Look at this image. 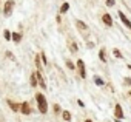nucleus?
<instances>
[{
    "mask_svg": "<svg viewBox=\"0 0 131 122\" xmlns=\"http://www.w3.org/2000/svg\"><path fill=\"white\" fill-rule=\"evenodd\" d=\"M36 100H37V105H39V111L42 114H46V111H48V102H46L45 96L42 93H37L36 94Z\"/></svg>",
    "mask_w": 131,
    "mask_h": 122,
    "instance_id": "1",
    "label": "nucleus"
},
{
    "mask_svg": "<svg viewBox=\"0 0 131 122\" xmlns=\"http://www.w3.org/2000/svg\"><path fill=\"white\" fill-rule=\"evenodd\" d=\"M13 11H14V0H6V3L3 6V14L6 17H9L13 14Z\"/></svg>",
    "mask_w": 131,
    "mask_h": 122,
    "instance_id": "2",
    "label": "nucleus"
},
{
    "mask_svg": "<svg viewBox=\"0 0 131 122\" xmlns=\"http://www.w3.org/2000/svg\"><path fill=\"white\" fill-rule=\"evenodd\" d=\"M77 68H79V74L82 79L86 77V71H85V64H83V60H77Z\"/></svg>",
    "mask_w": 131,
    "mask_h": 122,
    "instance_id": "3",
    "label": "nucleus"
},
{
    "mask_svg": "<svg viewBox=\"0 0 131 122\" xmlns=\"http://www.w3.org/2000/svg\"><path fill=\"white\" fill-rule=\"evenodd\" d=\"M114 116H116V119H122L125 114H123V111H122V107H120V104H116V107H114Z\"/></svg>",
    "mask_w": 131,
    "mask_h": 122,
    "instance_id": "4",
    "label": "nucleus"
},
{
    "mask_svg": "<svg viewBox=\"0 0 131 122\" xmlns=\"http://www.w3.org/2000/svg\"><path fill=\"white\" fill-rule=\"evenodd\" d=\"M20 111H22V114H31V107H29V104H28V102H22Z\"/></svg>",
    "mask_w": 131,
    "mask_h": 122,
    "instance_id": "5",
    "label": "nucleus"
},
{
    "mask_svg": "<svg viewBox=\"0 0 131 122\" xmlns=\"http://www.w3.org/2000/svg\"><path fill=\"white\" fill-rule=\"evenodd\" d=\"M119 17H120V20L123 22V25H125V26H126L128 29H131V22H129V20L126 19V16H125V14H123L122 11H119Z\"/></svg>",
    "mask_w": 131,
    "mask_h": 122,
    "instance_id": "6",
    "label": "nucleus"
},
{
    "mask_svg": "<svg viewBox=\"0 0 131 122\" xmlns=\"http://www.w3.org/2000/svg\"><path fill=\"white\" fill-rule=\"evenodd\" d=\"M102 20H103V23H105L106 26H113V19H111L110 14H103V16H102Z\"/></svg>",
    "mask_w": 131,
    "mask_h": 122,
    "instance_id": "7",
    "label": "nucleus"
},
{
    "mask_svg": "<svg viewBox=\"0 0 131 122\" xmlns=\"http://www.w3.org/2000/svg\"><path fill=\"white\" fill-rule=\"evenodd\" d=\"M37 80H39V85H40L42 88H46V84H45L43 76H42V73H40V71H37Z\"/></svg>",
    "mask_w": 131,
    "mask_h": 122,
    "instance_id": "8",
    "label": "nucleus"
},
{
    "mask_svg": "<svg viewBox=\"0 0 131 122\" xmlns=\"http://www.w3.org/2000/svg\"><path fill=\"white\" fill-rule=\"evenodd\" d=\"M76 25H77V28H79L80 31H86V29H88V26H86L82 20H76Z\"/></svg>",
    "mask_w": 131,
    "mask_h": 122,
    "instance_id": "9",
    "label": "nucleus"
},
{
    "mask_svg": "<svg viewBox=\"0 0 131 122\" xmlns=\"http://www.w3.org/2000/svg\"><path fill=\"white\" fill-rule=\"evenodd\" d=\"M8 105H9V108H11L13 111H19V108H20V107H19L14 100H8Z\"/></svg>",
    "mask_w": 131,
    "mask_h": 122,
    "instance_id": "10",
    "label": "nucleus"
},
{
    "mask_svg": "<svg viewBox=\"0 0 131 122\" xmlns=\"http://www.w3.org/2000/svg\"><path fill=\"white\" fill-rule=\"evenodd\" d=\"M37 84H39V80H37V73H32V74H31V85L36 87Z\"/></svg>",
    "mask_w": 131,
    "mask_h": 122,
    "instance_id": "11",
    "label": "nucleus"
},
{
    "mask_svg": "<svg viewBox=\"0 0 131 122\" xmlns=\"http://www.w3.org/2000/svg\"><path fill=\"white\" fill-rule=\"evenodd\" d=\"M68 9H70V3H67V2H65V3L60 6V13H62V14H65Z\"/></svg>",
    "mask_w": 131,
    "mask_h": 122,
    "instance_id": "12",
    "label": "nucleus"
},
{
    "mask_svg": "<svg viewBox=\"0 0 131 122\" xmlns=\"http://www.w3.org/2000/svg\"><path fill=\"white\" fill-rule=\"evenodd\" d=\"M40 59H42L40 56H36V59H34V60H36V67H37V71H40V70H42V64H40Z\"/></svg>",
    "mask_w": 131,
    "mask_h": 122,
    "instance_id": "13",
    "label": "nucleus"
},
{
    "mask_svg": "<svg viewBox=\"0 0 131 122\" xmlns=\"http://www.w3.org/2000/svg\"><path fill=\"white\" fill-rule=\"evenodd\" d=\"M20 39H22V36H20V33H14V34H13V42H16V43H19V42H20Z\"/></svg>",
    "mask_w": 131,
    "mask_h": 122,
    "instance_id": "14",
    "label": "nucleus"
},
{
    "mask_svg": "<svg viewBox=\"0 0 131 122\" xmlns=\"http://www.w3.org/2000/svg\"><path fill=\"white\" fill-rule=\"evenodd\" d=\"M3 36H5V39H6V40H13V34H11L8 29H5V31H3Z\"/></svg>",
    "mask_w": 131,
    "mask_h": 122,
    "instance_id": "15",
    "label": "nucleus"
},
{
    "mask_svg": "<svg viewBox=\"0 0 131 122\" xmlns=\"http://www.w3.org/2000/svg\"><path fill=\"white\" fill-rule=\"evenodd\" d=\"M62 114H63V119H65V120H71V114H70V111H63Z\"/></svg>",
    "mask_w": 131,
    "mask_h": 122,
    "instance_id": "16",
    "label": "nucleus"
},
{
    "mask_svg": "<svg viewBox=\"0 0 131 122\" xmlns=\"http://www.w3.org/2000/svg\"><path fill=\"white\" fill-rule=\"evenodd\" d=\"M99 57H100V60H102V62H106V57H105V51H103V49H100V53H99Z\"/></svg>",
    "mask_w": 131,
    "mask_h": 122,
    "instance_id": "17",
    "label": "nucleus"
},
{
    "mask_svg": "<svg viewBox=\"0 0 131 122\" xmlns=\"http://www.w3.org/2000/svg\"><path fill=\"white\" fill-rule=\"evenodd\" d=\"M105 2H106L108 6H114L116 5V0H105Z\"/></svg>",
    "mask_w": 131,
    "mask_h": 122,
    "instance_id": "18",
    "label": "nucleus"
},
{
    "mask_svg": "<svg viewBox=\"0 0 131 122\" xmlns=\"http://www.w3.org/2000/svg\"><path fill=\"white\" fill-rule=\"evenodd\" d=\"M113 53H114V56H116V57H119V59H122V54H120V51H119V49H114Z\"/></svg>",
    "mask_w": 131,
    "mask_h": 122,
    "instance_id": "19",
    "label": "nucleus"
},
{
    "mask_svg": "<svg viewBox=\"0 0 131 122\" xmlns=\"http://www.w3.org/2000/svg\"><path fill=\"white\" fill-rule=\"evenodd\" d=\"M94 82H96L97 85H103V80H102V79H99V77H96V79H94Z\"/></svg>",
    "mask_w": 131,
    "mask_h": 122,
    "instance_id": "20",
    "label": "nucleus"
},
{
    "mask_svg": "<svg viewBox=\"0 0 131 122\" xmlns=\"http://www.w3.org/2000/svg\"><path fill=\"white\" fill-rule=\"evenodd\" d=\"M67 65H68V68H70V70H74V65H73V62H70V60H68V62H67Z\"/></svg>",
    "mask_w": 131,
    "mask_h": 122,
    "instance_id": "21",
    "label": "nucleus"
},
{
    "mask_svg": "<svg viewBox=\"0 0 131 122\" xmlns=\"http://www.w3.org/2000/svg\"><path fill=\"white\" fill-rule=\"evenodd\" d=\"M71 51H74V53L77 51V45L76 43H71Z\"/></svg>",
    "mask_w": 131,
    "mask_h": 122,
    "instance_id": "22",
    "label": "nucleus"
},
{
    "mask_svg": "<svg viewBox=\"0 0 131 122\" xmlns=\"http://www.w3.org/2000/svg\"><path fill=\"white\" fill-rule=\"evenodd\" d=\"M40 57H42V60H43V64H45V65H46V57H45V54H43V53H42V54H40Z\"/></svg>",
    "mask_w": 131,
    "mask_h": 122,
    "instance_id": "23",
    "label": "nucleus"
},
{
    "mask_svg": "<svg viewBox=\"0 0 131 122\" xmlns=\"http://www.w3.org/2000/svg\"><path fill=\"white\" fill-rule=\"evenodd\" d=\"M54 111H56V113H57V111H60V107H59V105H57V104H56V105H54Z\"/></svg>",
    "mask_w": 131,
    "mask_h": 122,
    "instance_id": "24",
    "label": "nucleus"
},
{
    "mask_svg": "<svg viewBox=\"0 0 131 122\" xmlns=\"http://www.w3.org/2000/svg\"><path fill=\"white\" fill-rule=\"evenodd\" d=\"M85 122H93V120H91V119H86V120H85Z\"/></svg>",
    "mask_w": 131,
    "mask_h": 122,
    "instance_id": "25",
    "label": "nucleus"
},
{
    "mask_svg": "<svg viewBox=\"0 0 131 122\" xmlns=\"http://www.w3.org/2000/svg\"><path fill=\"white\" fill-rule=\"evenodd\" d=\"M116 122H120V119H116Z\"/></svg>",
    "mask_w": 131,
    "mask_h": 122,
    "instance_id": "26",
    "label": "nucleus"
},
{
    "mask_svg": "<svg viewBox=\"0 0 131 122\" xmlns=\"http://www.w3.org/2000/svg\"><path fill=\"white\" fill-rule=\"evenodd\" d=\"M128 70H131V65H128Z\"/></svg>",
    "mask_w": 131,
    "mask_h": 122,
    "instance_id": "27",
    "label": "nucleus"
}]
</instances>
